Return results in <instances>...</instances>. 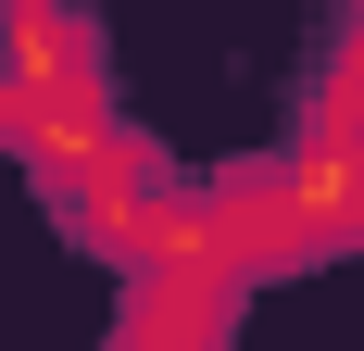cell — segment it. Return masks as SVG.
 Segmentation results:
<instances>
[{
	"label": "cell",
	"mask_w": 364,
	"mask_h": 351,
	"mask_svg": "<svg viewBox=\"0 0 364 351\" xmlns=\"http://www.w3.org/2000/svg\"><path fill=\"white\" fill-rule=\"evenodd\" d=\"M314 139H327V151H364V13H352V38H339V63L314 75Z\"/></svg>",
	"instance_id": "obj_1"
}]
</instances>
